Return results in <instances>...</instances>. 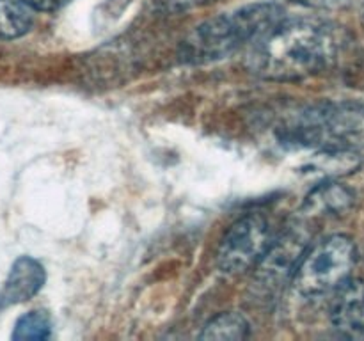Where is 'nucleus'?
Here are the masks:
<instances>
[{"mask_svg": "<svg viewBox=\"0 0 364 341\" xmlns=\"http://www.w3.org/2000/svg\"><path fill=\"white\" fill-rule=\"evenodd\" d=\"M331 322L338 334L352 340H364V283L347 279L333 291Z\"/></svg>", "mask_w": 364, "mask_h": 341, "instance_id": "nucleus-7", "label": "nucleus"}, {"mask_svg": "<svg viewBox=\"0 0 364 341\" xmlns=\"http://www.w3.org/2000/svg\"><path fill=\"white\" fill-rule=\"evenodd\" d=\"M173 4H178V6H196V4L206 2V0H171Z\"/></svg>", "mask_w": 364, "mask_h": 341, "instance_id": "nucleus-14", "label": "nucleus"}, {"mask_svg": "<svg viewBox=\"0 0 364 341\" xmlns=\"http://www.w3.org/2000/svg\"><path fill=\"white\" fill-rule=\"evenodd\" d=\"M354 192L336 180H323L316 185L302 202V212L308 217H340L354 205Z\"/></svg>", "mask_w": 364, "mask_h": 341, "instance_id": "nucleus-9", "label": "nucleus"}, {"mask_svg": "<svg viewBox=\"0 0 364 341\" xmlns=\"http://www.w3.org/2000/svg\"><path fill=\"white\" fill-rule=\"evenodd\" d=\"M32 27V14L20 0H0V38L14 39L27 34Z\"/></svg>", "mask_w": 364, "mask_h": 341, "instance_id": "nucleus-11", "label": "nucleus"}, {"mask_svg": "<svg viewBox=\"0 0 364 341\" xmlns=\"http://www.w3.org/2000/svg\"><path fill=\"white\" fill-rule=\"evenodd\" d=\"M272 242L269 220L262 213H249L226 231L217 251V265L228 276L244 274L258 265Z\"/></svg>", "mask_w": 364, "mask_h": 341, "instance_id": "nucleus-5", "label": "nucleus"}, {"mask_svg": "<svg viewBox=\"0 0 364 341\" xmlns=\"http://www.w3.org/2000/svg\"><path fill=\"white\" fill-rule=\"evenodd\" d=\"M284 18V7L274 2L247 4L217 14L196 27L185 39L181 45V59L194 64L220 60L244 46L249 48Z\"/></svg>", "mask_w": 364, "mask_h": 341, "instance_id": "nucleus-3", "label": "nucleus"}, {"mask_svg": "<svg viewBox=\"0 0 364 341\" xmlns=\"http://www.w3.org/2000/svg\"><path fill=\"white\" fill-rule=\"evenodd\" d=\"M358 259L355 244L347 234H331L306 249L291 279L295 293L315 298L331 295L352 277Z\"/></svg>", "mask_w": 364, "mask_h": 341, "instance_id": "nucleus-4", "label": "nucleus"}, {"mask_svg": "<svg viewBox=\"0 0 364 341\" xmlns=\"http://www.w3.org/2000/svg\"><path fill=\"white\" fill-rule=\"evenodd\" d=\"M343 43V31L334 23L287 16L249 46L245 66L265 80H302L331 70Z\"/></svg>", "mask_w": 364, "mask_h": 341, "instance_id": "nucleus-1", "label": "nucleus"}, {"mask_svg": "<svg viewBox=\"0 0 364 341\" xmlns=\"http://www.w3.org/2000/svg\"><path fill=\"white\" fill-rule=\"evenodd\" d=\"M361 23H363V27H364V6H363V11H361Z\"/></svg>", "mask_w": 364, "mask_h": 341, "instance_id": "nucleus-15", "label": "nucleus"}, {"mask_svg": "<svg viewBox=\"0 0 364 341\" xmlns=\"http://www.w3.org/2000/svg\"><path fill=\"white\" fill-rule=\"evenodd\" d=\"M45 281L46 272L41 263L31 256H20L11 266L0 290V311L31 301L34 295L39 293Z\"/></svg>", "mask_w": 364, "mask_h": 341, "instance_id": "nucleus-8", "label": "nucleus"}, {"mask_svg": "<svg viewBox=\"0 0 364 341\" xmlns=\"http://www.w3.org/2000/svg\"><path fill=\"white\" fill-rule=\"evenodd\" d=\"M23 2L28 9L41 11V13H53V11H59L60 7L68 6L71 0H20Z\"/></svg>", "mask_w": 364, "mask_h": 341, "instance_id": "nucleus-13", "label": "nucleus"}, {"mask_svg": "<svg viewBox=\"0 0 364 341\" xmlns=\"http://www.w3.org/2000/svg\"><path fill=\"white\" fill-rule=\"evenodd\" d=\"M249 334H251V325L247 318L237 311H228L213 316L206 323L201 332V340L238 341L249 337Z\"/></svg>", "mask_w": 364, "mask_h": 341, "instance_id": "nucleus-10", "label": "nucleus"}, {"mask_svg": "<svg viewBox=\"0 0 364 341\" xmlns=\"http://www.w3.org/2000/svg\"><path fill=\"white\" fill-rule=\"evenodd\" d=\"M308 234L302 229H290L281 240L272 242L267 254L259 259L252 276L251 290L256 298L272 301L281 288L294 279L299 261L308 245Z\"/></svg>", "mask_w": 364, "mask_h": 341, "instance_id": "nucleus-6", "label": "nucleus"}, {"mask_svg": "<svg viewBox=\"0 0 364 341\" xmlns=\"http://www.w3.org/2000/svg\"><path fill=\"white\" fill-rule=\"evenodd\" d=\"M52 336V318L46 311L36 309L18 318L13 340H48Z\"/></svg>", "mask_w": 364, "mask_h": 341, "instance_id": "nucleus-12", "label": "nucleus"}, {"mask_svg": "<svg viewBox=\"0 0 364 341\" xmlns=\"http://www.w3.org/2000/svg\"><path fill=\"white\" fill-rule=\"evenodd\" d=\"M281 146L294 151H364V105L322 102L283 116L276 126Z\"/></svg>", "mask_w": 364, "mask_h": 341, "instance_id": "nucleus-2", "label": "nucleus"}]
</instances>
